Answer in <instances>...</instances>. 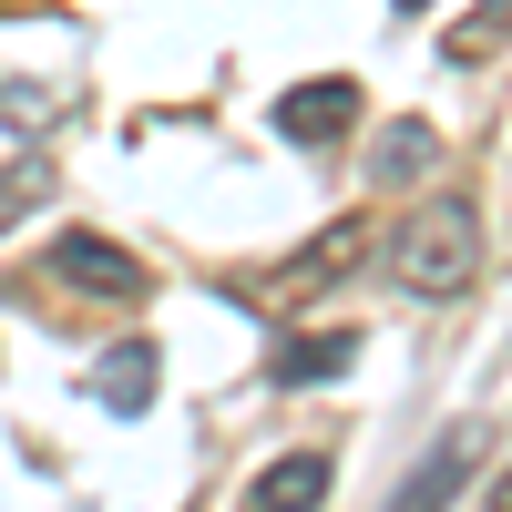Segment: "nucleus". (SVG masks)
<instances>
[{
    "label": "nucleus",
    "instance_id": "nucleus-9",
    "mask_svg": "<svg viewBox=\"0 0 512 512\" xmlns=\"http://www.w3.org/2000/svg\"><path fill=\"white\" fill-rule=\"evenodd\" d=\"M431 164H441V134H431V123H420V113H400L390 134L369 144V175H379V185H420V175H431Z\"/></svg>",
    "mask_w": 512,
    "mask_h": 512
},
{
    "label": "nucleus",
    "instance_id": "nucleus-3",
    "mask_svg": "<svg viewBox=\"0 0 512 512\" xmlns=\"http://www.w3.org/2000/svg\"><path fill=\"white\" fill-rule=\"evenodd\" d=\"M52 277L93 287V297H144V256H123L103 226H62L52 236Z\"/></svg>",
    "mask_w": 512,
    "mask_h": 512
},
{
    "label": "nucleus",
    "instance_id": "nucleus-14",
    "mask_svg": "<svg viewBox=\"0 0 512 512\" xmlns=\"http://www.w3.org/2000/svg\"><path fill=\"white\" fill-rule=\"evenodd\" d=\"M390 11H431V0H390Z\"/></svg>",
    "mask_w": 512,
    "mask_h": 512
},
{
    "label": "nucleus",
    "instance_id": "nucleus-4",
    "mask_svg": "<svg viewBox=\"0 0 512 512\" xmlns=\"http://www.w3.org/2000/svg\"><path fill=\"white\" fill-rule=\"evenodd\" d=\"M349 123H359V82H349V72H318V82H297V93H277V134L308 144V154L338 144Z\"/></svg>",
    "mask_w": 512,
    "mask_h": 512
},
{
    "label": "nucleus",
    "instance_id": "nucleus-11",
    "mask_svg": "<svg viewBox=\"0 0 512 512\" xmlns=\"http://www.w3.org/2000/svg\"><path fill=\"white\" fill-rule=\"evenodd\" d=\"M41 185H52V164H41V154L0 164V226H11V216H31V205H41Z\"/></svg>",
    "mask_w": 512,
    "mask_h": 512
},
{
    "label": "nucleus",
    "instance_id": "nucleus-8",
    "mask_svg": "<svg viewBox=\"0 0 512 512\" xmlns=\"http://www.w3.org/2000/svg\"><path fill=\"white\" fill-rule=\"evenodd\" d=\"M328 451H287V461H267V472L246 482V512H287V502H328Z\"/></svg>",
    "mask_w": 512,
    "mask_h": 512
},
{
    "label": "nucleus",
    "instance_id": "nucleus-2",
    "mask_svg": "<svg viewBox=\"0 0 512 512\" xmlns=\"http://www.w3.org/2000/svg\"><path fill=\"white\" fill-rule=\"evenodd\" d=\"M359 256H369V226H359V216H338V226H318L308 246H297L277 277H256V297H277V308H287V297H328L338 277L359 267Z\"/></svg>",
    "mask_w": 512,
    "mask_h": 512
},
{
    "label": "nucleus",
    "instance_id": "nucleus-13",
    "mask_svg": "<svg viewBox=\"0 0 512 512\" xmlns=\"http://www.w3.org/2000/svg\"><path fill=\"white\" fill-rule=\"evenodd\" d=\"M492 512H512V472H502V482H492Z\"/></svg>",
    "mask_w": 512,
    "mask_h": 512
},
{
    "label": "nucleus",
    "instance_id": "nucleus-1",
    "mask_svg": "<svg viewBox=\"0 0 512 512\" xmlns=\"http://www.w3.org/2000/svg\"><path fill=\"white\" fill-rule=\"evenodd\" d=\"M390 277L410 287V297H461L482 277V216L461 195H431L420 216L390 236Z\"/></svg>",
    "mask_w": 512,
    "mask_h": 512
},
{
    "label": "nucleus",
    "instance_id": "nucleus-12",
    "mask_svg": "<svg viewBox=\"0 0 512 512\" xmlns=\"http://www.w3.org/2000/svg\"><path fill=\"white\" fill-rule=\"evenodd\" d=\"M52 113H62V103L41 93V82H0V123H21V134H41Z\"/></svg>",
    "mask_w": 512,
    "mask_h": 512
},
{
    "label": "nucleus",
    "instance_id": "nucleus-10",
    "mask_svg": "<svg viewBox=\"0 0 512 512\" xmlns=\"http://www.w3.org/2000/svg\"><path fill=\"white\" fill-rule=\"evenodd\" d=\"M502 41H512V0H472V11L441 31V62L472 72V62H492V52H502Z\"/></svg>",
    "mask_w": 512,
    "mask_h": 512
},
{
    "label": "nucleus",
    "instance_id": "nucleus-5",
    "mask_svg": "<svg viewBox=\"0 0 512 512\" xmlns=\"http://www.w3.org/2000/svg\"><path fill=\"white\" fill-rule=\"evenodd\" d=\"M154 338H113V349L93 359V400L103 410H123V420H144V400H154Z\"/></svg>",
    "mask_w": 512,
    "mask_h": 512
},
{
    "label": "nucleus",
    "instance_id": "nucleus-6",
    "mask_svg": "<svg viewBox=\"0 0 512 512\" xmlns=\"http://www.w3.org/2000/svg\"><path fill=\"white\" fill-rule=\"evenodd\" d=\"M338 369H359V338L349 328H297V338H277V390H308V379H338Z\"/></svg>",
    "mask_w": 512,
    "mask_h": 512
},
{
    "label": "nucleus",
    "instance_id": "nucleus-7",
    "mask_svg": "<svg viewBox=\"0 0 512 512\" xmlns=\"http://www.w3.org/2000/svg\"><path fill=\"white\" fill-rule=\"evenodd\" d=\"M472 461H482V420H461V431H451V441H441V451H431V461H420V472L400 482V502H410V512H431V502H451L461 482H472Z\"/></svg>",
    "mask_w": 512,
    "mask_h": 512
}]
</instances>
